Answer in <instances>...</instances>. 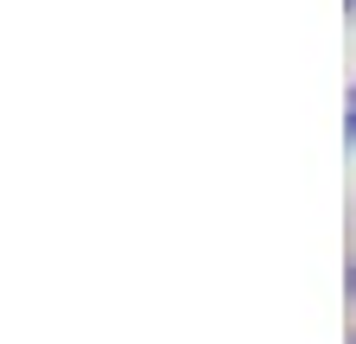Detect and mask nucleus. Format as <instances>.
Instances as JSON below:
<instances>
[{
	"mask_svg": "<svg viewBox=\"0 0 356 344\" xmlns=\"http://www.w3.org/2000/svg\"><path fill=\"white\" fill-rule=\"evenodd\" d=\"M350 141H356V109H350Z\"/></svg>",
	"mask_w": 356,
	"mask_h": 344,
	"instance_id": "nucleus-1",
	"label": "nucleus"
}]
</instances>
